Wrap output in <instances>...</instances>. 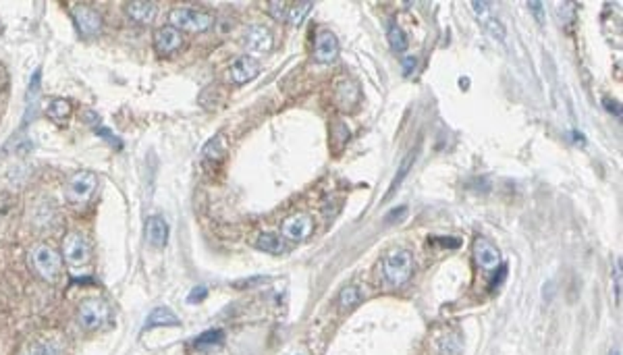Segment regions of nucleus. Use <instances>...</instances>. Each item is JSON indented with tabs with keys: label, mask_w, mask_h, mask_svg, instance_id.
Segmentation results:
<instances>
[{
	"label": "nucleus",
	"mask_w": 623,
	"mask_h": 355,
	"mask_svg": "<svg viewBox=\"0 0 623 355\" xmlns=\"http://www.w3.org/2000/svg\"><path fill=\"white\" fill-rule=\"evenodd\" d=\"M413 274V254L409 250H391L383 260V276L389 287L405 285Z\"/></svg>",
	"instance_id": "nucleus-1"
},
{
	"label": "nucleus",
	"mask_w": 623,
	"mask_h": 355,
	"mask_svg": "<svg viewBox=\"0 0 623 355\" xmlns=\"http://www.w3.org/2000/svg\"><path fill=\"white\" fill-rule=\"evenodd\" d=\"M27 264L30 268L48 283H54L60 276V268H63V258L58 256V252H54L48 245H36L30 254H27Z\"/></svg>",
	"instance_id": "nucleus-2"
},
{
	"label": "nucleus",
	"mask_w": 623,
	"mask_h": 355,
	"mask_svg": "<svg viewBox=\"0 0 623 355\" xmlns=\"http://www.w3.org/2000/svg\"><path fill=\"white\" fill-rule=\"evenodd\" d=\"M169 21L175 30H185V32H206L214 25V17L206 11H195V8H173L169 15Z\"/></svg>",
	"instance_id": "nucleus-3"
},
{
	"label": "nucleus",
	"mask_w": 623,
	"mask_h": 355,
	"mask_svg": "<svg viewBox=\"0 0 623 355\" xmlns=\"http://www.w3.org/2000/svg\"><path fill=\"white\" fill-rule=\"evenodd\" d=\"M110 318V308L102 299H86L77 310V322L86 330H96L104 326Z\"/></svg>",
	"instance_id": "nucleus-4"
},
{
	"label": "nucleus",
	"mask_w": 623,
	"mask_h": 355,
	"mask_svg": "<svg viewBox=\"0 0 623 355\" xmlns=\"http://www.w3.org/2000/svg\"><path fill=\"white\" fill-rule=\"evenodd\" d=\"M98 185V177L91 171H79L75 175H71L67 181V200L73 204H86L89 198L94 195Z\"/></svg>",
	"instance_id": "nucleus-5"
},
{
	"label": "nucleus",
	"mask_w": 623,
	"mask_h": 355,
	"mask_svg": "<svg viewBox=\"0 0 623 355\" xmlns=\"http://www.w3.org/2000/svg\"><path fill=\"white\" fill-rule=\"evenodd\" d=\"M89 243L82 233H69L63 239V258L71 266H82L89 260Z\"/></svg>",
	"instance_id": "nucleus-6"
},
{
	"label": "nucleus",
	"mask_w": 623,
	"mask_h": 355,
	"mask_svg": "<svg viewBox=\"0 0 623 355\" xmlns=\"http://www.w3.org/2000/svg\"><path fill=\"white\" fill-rule=\"evenodd\" d=\"M281 233L285 239L289 241H304L308 239L312 233H314V219L306 212H297L289 219H285L283 224H281Z\"/></svg>",
	"instance_id": "nucleus-7"
},
{
	"label": "nucleus",
	"mask_w": 623,
	"mask_h": 355,
	"mask_svg": "<svg viewBox=\"0 0 623 355\" xmlns=\"http://www.w3.org/2000/svg\"><path fill=\"white\" fill-rule=\"evenodd\" d=\"M229 79L237 86H243L248 82H252L258 73H260V63L252 56H239L237 60H233V65L229 67Z\"/></svg>",
	"instance_id": "nucleus-8"
},
{
	"label": "nucleus",
	"mask_w": 623,
	"mask_h": 355,
	"mask_svg": "<svg viewBox=\"0 0 623 355\" xmlns=\"http://www.w3.org/2000/svg\"><path fill=\"white\" fill-rule=\"evenodd\" d=\"M73 21L77 23V30L82 36H96L102 27V17L98 11H94L91 6L86 4H77L73 8Z\"/></svg>",
	"instance_id": "nucleus-9"
},
{
	"label": "nucleus",
	"mask_w": 623,
	"mask_h": 355,
	"mask_svg": "<svg viewBox=\"0 0 623 355\" xmlns=\"http://www.w3.org/2000/svg\"><path fill=\"white\" fill-rule=\"evenodd\" d=\"M183 46V34L173 25H162L154 34V48L160 56H169Z\"/></svg>",
	"instance_id": "nucleus-10"
},
{
	"label": "nucleus",
	"mask_w": 623,
	"mask_h": 355,
	"mask_svg": "<svg viewBox=\"0 0 623 355\" xmlns=\"http://www.w3.org/2000/svg\"><path fill=\"white\" fill-rule=\"evenodd\" d=\"M339 56V40L330 30H322L314 42V58L318 63H333Z\"/></svg>",
	"instance_id": "nucleus-11"
},
{
	"label": "nucleus",
	"mask_w": 623,
	"mask_h": 355,
	"mask_svg": "<svg viewBox=\"0 0 623 355\" xmlns=\"http://www.w3.org/2000/svg\"><path fill=\"white\" fill-rule=\"evenodd\" d=\"M474 258L484 272H492L501 264V252L484 237H478L474 241Z\"/></svg>",
	"instance_id": "nucleus-12"
},
{
	"label": "nucleus",
	"mask_w": 623,
	"mask_h": 355,
	"mask_svg": "<svg viewBox=\"0 0 623 355\" xmlns=\"http://www.w3.org/2000/svg\"><path fill=\"white\" fill-rule=\"evenodd\" d=\"M243 44H245V48L250 52H258V54L268 52L272 48V44H274L272 32L268 27H264V25H252V27H248V32L243 36Z\"/></svg>",
	"instance_id": "nucleus-13"
},
{
	"label": "nucleus",
	"mask_w": 623,
	"mask_h": 355,
	"mask_svg": "<svg viewBox=\"0 0 623 355\" xmlns=\"http://www.w3.org/2000/svg\"><path fill=\"white\" fill-rule=\"evenodd\" d=\"M125 13H127V17H129L134 23H137V25H148V23L154 21L158 8H156L154 2L135 0V2H127V4H125Z\"/></svg>",
	"instance_id": "nucleus-14"
},
{
	"label": "nucleus",
	"mask_w": 623,
	"mask_h": 355,
	"mask_svg": "<svg viewBox=\"0 0 623 355\" xmlns=\"http://www.w3.org/2000/svg\"><path fill=\"white\" fill-rule=\"evenodd\" d=\"M146 239L154 247H165L169 241V224L162 217H150L146 221Z\"/></svg>",
	"instance_id": "nucleus-15"
},
{
	"label": "nucleus",
	"mask_w": 623,
	"mask_h": 355,
	"mask_svg": "<svg viewBox=\"0 0 623 355\" xmlns=\"http://www.w3.org/2000/svg\"><path fill=\"white\" fill-rule=\"evenodd\" d=\"M226 156V141H224L223 135H214L202 150V158L206 164H221Z\"/></svg>",
	"instance_id": "nucleus-16"
},
{
	"label": "nucleus",
	"mask_w": 623,
	"mask_h": 355,
	"mask_svg": "<svg viewBox=\"0 0 623 355\" xmlns=\"http://www.w3.org/2000/svg\"><path fill=\"white\" fill-rule=\"evenodd\" d=\"M156 326H179V318L169 310V308H156L150 311V316L146 318L143 330L156 328Z\"/></svg>",
	"instance_id": "nucleus-17"
},
{
	"label": "nucleus",
	"mask_w": 623,
	"mask_h": 355,
	"mask_svg": "<svg viewBox=\"0 0 623 355\" xmlns=\"http://www.w3.org/2000/svg\"><path fill=\"white\" fill-rule=\"evenodd\" d=\"M256 247L266 252V254H272V256H283L289 252V247L285 245V241L276 235H270V233H264L256 239Z\"/></svg>",
	"instance_id": "nucleus-18"
},
{
	"label": "nucleus",
	"mask_w": 623,
	"mask_h": 355,
	"mask_svg": "<svg viewBox=\"0 0 623 355\" xmlns=\"http://www.w3.org/2000/svg\"><path fill=\"white\" fill-rule=\"evenodd\" d=\"M46 115L54 121V123H63L69 119L71 115V102L67 98H54L48 108H46Z\"/></svg>",
	"instance_id": "nucleus-19"
},
{
	"label": "nucleus",
	"mask_w": 623,
	"mask_h": 355,
	"mask_svg": "<svg viewBox=\"0 0 623 355\" xmlns=\"http://www.w3.org/2000/svg\"><path fill=\"white\" fill-rule=\"evenodd\" d=\"M387 38H389V44H391V48L395 52H405L407 50V44H409L407 42V36H405V32L401 30L395 21H389V25H387Z\"/></svg>",
	"instance_id": "nucleus-20"
},
{
	"label": "nucleus",
	"mask_w": 623,
	"mask_h": 355,
	"mask_svg": "<svg viewBox=\"0 0 623 355\" xmlns=\"http://www.w3.org/2000/svg\"><path fill=\"white\" fill-rule=\"evenodd\" d=\"M359 302H361V293H359V289H357L356 285H347V287L341 289V293H339V306L343 310L356 308V306H359Z\"/></svg>",
	"instance_id": "nucleus-21"
},
{
	"label": "nucleus",
	"mask_w": 623,
	"mask_h": 355,
	"mask_svg": "<svg viewBox=\"0 0 623 355\" xmlns=\"http://www.w3.org/2000/svg\"><path fill=\"white\" fill-rule=\"evenodd\" d=\"M461 347H463V341H461V337L455 335V333H449L447 337L441 339V343H439V351H441V355H459L461 354Z\"/></svg>",
	"instance_id": "nucleus-22"
},
{
	"label": "nucleus",
	"mask_w": 623,
	"mask_h": 355,
	"mask_svg": "<svg viewBox=\"0 0 623 355\" xmlns=\"http://www.w3.org/2000/svg\"><path fill=\"white\" fill-rule=\"evenodd\" d=\"M312 6H314V2H295V4H291L289 11H287L289 23L291 25H300L304 21V17L312 11Z\"/></svg>",
	"instance_id": "nucleus-23"
},
{
	"label": "nucleus",
	"mask_w": 623,
	"mask_h": 355,
	"mask_svg": "<svg viewBox=\"0 0 623 355\" xmlns=\"http://www.w3.org/2000/svg\"><path fill=\"white\" fill-rule=\"evenodd\" d=\"M224 335L223 330H206L204 335H200L195 339V347L198 349H206V347H219L223 343Z\"/></svg>",
	"instance_id": "nucleus-24"
},
{
	"label": "nucleus",
	"mask_w": 623,
	"mask_h": 355,
	"mask_svg": "<svg viewBox=\"0 0 623 355\" xmlns=\"http://www.w3.org/2000/svg\"><path fill=\"white\" fill-rule=\"evenodd\" d=\"M413 158H416V152H409V154L405 156V160L401 162L399 171H397V175H395V179H393V183H391V187H389V193H387V198H391V195H393V193L397 191V185H401V181L405 179V175H407V171L411 169V162H413Z\"/></svg>",
	"instance_id": "nucleus-25"
},
{
	"label": "nucleus",
	"mask_w": 623,
	"mask_h": 355,
	"mask_svg": "<svg viewBox=\"0 0 623 355\" xmlns=\"http://www.w3.org/2000/svg\"><path fill=\"white\" fill-rule=\"evenodd\" d=\"M266 8L272 19H276V21L287 19V11H289V4H287V2H276V0H272V2H268Z\"/></svg>",
	"instance_id": "nucleus-26"
},
{
	"label": "nucleus",
	"mask_w": 623,
	"mask_h": 355,
	"mask_svg": "<svg viewBox=\"0 0 623 355\" xmlns=\"http://www.w3.org/2000/svg\"><path fill=\"white\" fill-rule=\"evenodd\" d=\"M482 23H484V27L489 30L490 34H492L496 40H501V42L505 40V30H503V25H501V21H499V19H494L492 15H489V17H487Z\"/></svg>",
	"instance_id": "nucleus-27"
},
{
	"label": "nucleus",
	"mask_w": 623,
	"mask_h": 355,
	"mask_svg": "<svg viewBox=\"0 0 623 355\" xmlns=\"http://www.w3.org/2000/svg\"><path fill=\"white\" fill-rule=\"evenodd\" d=\"M613 291H615L617 304H622V258L615 260V268H613Z\"/></svg>",
	"instance_id": "nucleus-28"
},
{
	"label": "nucleus",
	"mask_w": 623,
	"mask_h": 355,
	"mask_svg": "<svg viewBox=\"0 0 623 355\" xmlns=\"http://www.w3.org/2000/svg\"><path fill=\"white\" fill-rule=\"evenodd\" d=\"M401 67H403V73L405 75H411L416 71V67H418V56H413V54L403 56L401 58Z\"/></svg>",
	"instance_id": "nucleus-29"
},
{
	"label": "nucleus",
	"mask_w": 623,
	"mask_h": 355,
	"mask_svg": "<svg viewBox=\"0 0 623 355\" xmlns=\"http://www.w3.org/2000/svg\"><path fill=\"white\" fill-rule=\"evenodd\" d=\"M96 134L102 135V137H104V139H106V141H108L110 146H115V148H121V146H123V143L119 141V137H117V135L113 134L110 129L102 127V125H100V127H96Z\"/></svg>",
	"instance_id": "nucleus-30"
},
{
	"label": "nucleus",
	"mask_w": 623,
	"mask_h": 355,
	"mask_svg": "<svg viewBox=\"0 0 623 355\" xmlns=\"http://www.w3.org/2000/svg\"><path fill=\"white\" fill-rule=\"evenodd\" d=\"M472 11L478 15L480 21H484L489 15H492V13H490V2H472Z\"/></svg>",
	"instance_id": "nucleus-31"
},
{
	"label": "nucleus",
	"mask_w": 623,
	"mask_h": 355,
	"mask_svg": "<svg viewBox=\"0 0 623 355\" xmlns=\"http://www.w3.org/2000/svg\"><path fill=\"white\" fill-rule=\"evenodd\" d=\"M206 295H208V289H206V287H195V289L189 293L187 302H189V304H198V302H202Z\"/></svg>",
	"instance_id": "nucleus-32"
},
{
	"label": "nucleus",
	"mask_w": 623,
	"mask_h": 355,
	"mask_svg": "<svg viewBox=\"0 0 623 355\" xmlns=\"http://www.w3.org/2000/svg\"><path fill=\"white\" fill-rule=\"evenodd\" d=\"M603 104L607 106V110H609V112H615L617 117H622V108H619V104H617V102H613V100L605 98V100H603Z\"/></svg>",
	"instance_id": "nucleus-33"
},
{
	"label": "nucleus",
	"mask_w": 623,
	"mask_h": 355,
	"mask_svg": "<svg viewBox=\"0 0 623 355\" xmlns=\"http://www.w3.org/2000/svg\"><path fill=\"white\" fill-rule=\"evenodd\" d=\"M405 217H407V208H397V210H393V212H391V214H389V217H387V222H393L395 221V219H405Z\"/></svg>",
	"instance_id": "nucleus-34"
},
{
	"label": "nucleus",
	"mask_w": 623,
	"mask_h": 355,
	"mask_svg": "<svg viewBox=\"0 0 623 355\" xmlns=\"http://www.w3.org/2000/svg\"><path fill=\"white\" fill-rule=\"evenodd\" d=\"M530 8L538 15V19L542 21V2H530Z\"/></svg>",
	"instance_id": "nucleus-35"
},
{
	"label": "nucleus",
	"mask_w": 623,
	"mask_h": 355,
	"mask_svg": "<svg viewBox=\"0 0 623 355\" xmlns=\"http://www.w3.org/2000/svg\"><path fill=\"white\" fill-rule=\"evenodd\" d=\"M611 355H619V351H613V354H611Z\"/></svg>",
	"instance_id": "nucleus-36"
}]
</instances>
